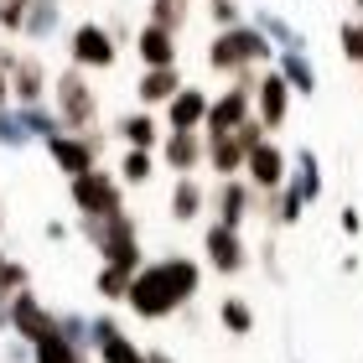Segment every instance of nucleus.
Wrapping results in <instances>:
<instances>
[{"label": "nucleus", "instance_id": "9", "mask_svg": "<svg viewBox=\"0 0 363 363\" xmlns=\"http://www.w3.org/2000/svg\"><path fill=\"white\" fill-rule=\"evenodd\" d=\"M255 84H259V78L244 73L234 89H223V94L208 104V125H203V130H239L244 120H250V109H255Z\"/></svg>", "mask_w": 363, "mask_h": 363}, {"label": "nucleus", "instance_id": "11", "mask_svg": "<svg viewBox=\"0 0 363 363\" xmlns=\"http://www.w3.org/2000/svg\"><path fill=\"white\" fill-rule=\"evenodd\" d=\"M203 250H208V265L218 270V275H239L244 265H250V250H244L239 228L208 223V234H203Z\"/></svg>", "mask_w": 363, "mask_h": 363}, {"label": "nucleus", "instance_id": "15", "mask_svg": "<svg viewBox=\"0 0 363 363\" xmlns=\"http://www.w3.org/2000/svg\"><path fill=\"white\" fill-rule=\"evenodd\" d=\"M255 114H259V125H265V130L286 125V114H291V84L280 73H265L255 84Z\"/></svg>", "mask_w": 363, "mask_h": 363}, {"label": "nucleus", "instance_id": "6", "mask_svg": "<svg viewBox=\"0 0 363 363\" xmlns=\"http://www.w3.org/2000/svg\"><path fill=\"white\" fill-rule=\"evenodd\" d=\"M68 192H73V208L78 213H89V218H104V213H120V182H114L109 172H84V177H73L68 182Z\"/></svg>", "mask_w": 363, "mask_h": 363}, {"label": "nucleus", "instance_id": "34", "mask_svg": "<svg viewBox=\"0 0 363 363\" xmlns=\"http://www.w3.org/2000/svg\"><path fill=\"white\" fill-rule=\"evenodd\" d=\"M151 172H156L151 151H125V161H120V177L130 182V187H140V182H151Z\"/></svg>", "mask_w": 363, "mask_h": 363}, {"label": "nucleus", "instance_id": "14", "mask_svg": "<svg viewBox=\"0 0 363 363\" xmlns=\"http://www.w3.org/2000/svg\"><path fill=\"white\" fill-rule=\"evenodd\" d=\"M203 151H208V167L218 172V182H228V177H239L244 172V145H239V135L234 130H203Z\"/></svg>", "mask_w": 363, "mask_h": 363}, {"label": "nucleus", "instance_id": "4", "mask_svg": "<svg viewBox=\"0 0 363 363\" xmlns=\"http://www.w3.org/2000/svg\"><path fill=\"white\" fill-rule=\"evenodd\" d=\"M52 104H57V120L62 130H89L99 120V94L89 89V78L68 68V73H57V84H52Z\"/></svg>", "mask_w": 363, "mask_h": 363}, {"label": "nucleus", "instance_id": "31", "mask_svg": "<svg viewBox=\"0 0 363 363\" xmlns=\"http://www.w3.org/2000/svg\"><path fill=\"white\" fill-rule=\"evenodd\" d=\"M151 26L182 31L187 26V0H151Z\"/></svg>", "mask_w": 363, "mask_h": 363}, {"label": "nucleus", "instance_id": "43", "mask_svg": "<svg viewBox=\"0 0 363 363\" xmlns=\"http://www.w3.org/2000/svg\"><path fill=\"white\" fill-rule=\"evenodd\" d=\"M358 6H363V0H358Z\"/></svg>", "mask_w": 363, "mask_h": 363}, {"label": "nucleus", "instance_id": "32", "mask_svg": "<svg viewBox=\"0 0 363 363\" xmlns=\"http://www.w3.org/2000/svg\"><path fill=\"white\" fill-rule=\"evenodd\" d=\"M130 280H135V275H125V270H114V265H99L94 286H99V296H104V301H125Z\"/></svg>", "mask_w": 363, "mask_h": 363}, {"label": "nucleus", "instance_id": "38", "mask_svg": "<svg viewBox=\"0 0 363 363\" xmlns=\"http://www.w3.org/2000/svg\"><path fill=\"white\" fill-rule=\"evenodd\" d=\"M208 16H213V26H218V31H234V26H244L234 0H213V6H208Z\"/></svg>", "mask_w": 363, "mask_h": 363}, {"label": "nucleus", "instance_id": "22", "mask_svg": "<svg viewBox=\"0 0 363 363\" xmlns=\"http://www.w3.org/2000/svg\"><path fill=\"white\" fill-rule=\"evenodd\" d=\"M275 57H280V68H275V73L291 84V94H306V99L317 94V68H311V57H306V52H275Z\"/></svg>", "mask_w": 363, "mask_h": 363}, {"label": "nucleus", "instance_id": "8", "mask_svg": "<svg viewBox=\"0 0 363 363\" xmlns=\"http://www.w3.org/2000/svg\"><path fill=\"white\" fill-rule=\"evenodd\" d=\"M11 333L37 348L42 337H52V333H57V311H52V306H42V296L16 291V296H11Z\"/></svg>", "mask_w": 363, "mask_h": 363}, {"label": "nucleus", "instance_id": "39", "mask_svg": "<svg viewBox=\"0 0 363 363\" xmlns=\"http://www.w3.org/2000/svg\"><path fill=\"white\" fill-rule=\"evenodd\" d=\"M337 228H342V234H358V228H363L358 208H342V213H337Z\"/></svg>", "mask_w": 363, "mask_h": 363}, {"label": "nucleus", "instance_id": "17", "mask_svg": "<svg viewBox=\"0 0 363 363\" xmlns=\"http://www.w3.org/2000/svg\"><path fill=\"white\" fill-rule=\"evenodd\" d=\"M213 208H218V218H213V223L239 228L244 218H250V208H255V187H250V182H239V177H228V182H218V197H213Z\"/></svg>", "mask_w": 363, "mask_h": 363}, {"label": "nucleus", "instance_id": "27", "mask_svg": "<svg viewBox=\"0 0 363 363\" xmlns=\"http://www.w3.org/2000/svg\"><path fill=\"white\" fill-rule=\"evenodd\" d=\"M114 130H120V135L130 140V151H151V145L161 140V130H156L151 114H125V120L114 125Z\"/></svg>", "mask_w": 363, "mask_h": 363}, {"label": "nucleus", "instance_id": "19", "mask_svg": "<svg viewBox=\"0 0 363 363\" xmlns=\"http://www.w3.org/2000/svg\"><path fill=\"white\" fill-rule=\"evenodd\" d=\"M208 104H213V99H208L203 89L182 84L177 99L167 104V125H172V130H203V125H208Z\"/></svg>", "mask_w": 363, "mask_h": 363}, {"label": "nucleus", "instance_id": "24", "mask_svg": "<svg viewBox=\"0 0 363 363\" xmlns=\"http://www.w3.org/2000/svg\"><path fill=\"white\" fill-rule=\"evenodd\" d=\"M255 31H265V37L275 42V52H301V47H306L301 31H296L291 21H280L275 11H259V16H255Z\"/></svg>", "mask_w": 363, "mask_h": 363}, {"label": "nucleus", "instance_id": "16", "mask_svg": "<svg viewBox=\"0 0 363 363\" xmlns=\"http://www.w3.org/2000/svg\"><path fill=\"white\" fill-rule=\"evenodd\" d=\"M161 161H167L172 172L192 177V172L208 161V151H203V130H172V135L161 140Z\"/></svg>", "mask_w": 363, "mask_h": 363}, {"label": "nucleus", "instance_id": "33", "mask_svg": "<svg viewBox=\"0 0 363 363\" xmlns=\"http://www.w3.org/2000/svg\"><path fill=\"white\" fill-rule=\"evenodd\" d=\"M0 145H31V130H26V120H21V109H0Z\"/></svg>", "mask_w": 363, "mask_h": 363}, {"label": "nucleus", "instance_id": "5", "mask_svg": "<svg viewBox=\"0 0 363 363\" xmlns=\"http://www.w3.org/2000/svg\"><path fill=\"white\" fill-rule=\"evenodd\" d=\"M99 151H104V135H94V130H62V135L47 140V156L57 161V172L62 177H84L99 167Z\"/></svg>", "mask_w": 363, "mask_h": 363}, {"label": "nucleus", "instance_id": "25", "mask_svg": "<svg viewBox=\"0 0 363 363\" xmlns=\"http://www.w3.org/2000/svg\"><path fill=\"white\" fill-rule=\"evenodd\" d=\"M197 213H203V182H197V177H177V187H172V218L177 223H192Z\"/></svg>", "mask_w": 363, "mask_h": 363}, {"label": "nucleus", "instance_id": "28", "mask_svg": "<svg viewBox=\"0 0 363 363\" xmlns=\"http://www.w3.org/2000/svg\"><path fill=\"white\" fill-rule=\"evenodd\" d=\"M218 322H223L234 337H250V333H255V306L244 301V296H223V306H218Z\"/></svg>", "mask_w": 363, "mask_h": 363}, {"label": "nucleus", "instance_id": "13", "mask_svg": "<svg viewBox=\"0 0 363 363\" xmlns=\"http://www.w3.org/2000/svg\"><path fill=\"white\" fill-rule=\"evenodd\" d=\"M94 348H99V363H145L135 337H125V327L114 317H94Z\"/></svg>", "mask_w": 363, "mask_h": 363}, {"label": "nucleus", "instance_id": "40", "mask_svg": "<svg viewBox=\"0 0 363 363\" xmlns=\"http://www.w3.org/2000/svg\"><path fill=\"white\" fill-rule=\"evenodd\" d=\"M42 234L52 239V244H62V239H68V223H57V218H52V223H42Z\"/></svg>", "mask_w": 363, "mask_h": 363}, {"label": "nucleus", "instance_id": "20", "mask_svg": "<svg viewBox=\"0 0 363 363\" xmlns=\"http://www.w3.org/2000/svg\"><path fill=\"white\" fill-rule=\"evenodd\" d=\"M177 89H182V68H140V84H135L140 104H172Z\"/></svg>", "mask_w": 363, "mask_h": 363}, {"label": "nucleus", "instance_id": "12", "mask_svg": "<svg viewBox=\"0 0 363 363\" xmlns=\"http://www.w3.org/2000/svg\"><path fill=\"white\" fill-rule=\"evenodd\" d=\"M11 78V94H16V104L31 109V104H42L47 94H52V84H47V68H42V57H21L16 52V62L6 68Z\"/></svg>", "mask_w": 363, "mask_h": 363}, {"label": "nucleus", "instance_id": "23", "mask_svg": "<svg viewBox=\"0 0 363 363\" xmlns=\"http://www.w3.org/2000/svg\"><path fill=\"white\" fill-rule=\"evenodd\" d=\"M57 26H62V6H57V0H31V11H26V31H21V37L47 42V37H57Z\"/></svg>", "mask_w": 363, "mask_h": 363}, {"label": "nucleus", "instance_id": "21", "mask_svg": "<svg viewBox=\"0 0 363 363\" xmlns=\"http://www.w3.org/2000/svg\"><path fill=\"white\" fill-rule=\"evenodd\" d=\"M286 192H296L306 208L322 197V167H317V151H301V156H296V172L286 177Z\"/></svg>", "mask_w": 363, "mask_h": 363}, {"label": "nucleus", "instance_id": "41", "mask_svg": "<svg viewBox=\"0 0 363 363\" xmlns=\"http://www.w3.org/2000/svg\"><path fill=\"white\" fill-rule=\"evenodd\" d=\"M0 109H11V78H6V68H0Z\"/></svg>", "mask_w": 363, "mask_h": 363}, {"label": "nucleus", "instance_id": "42", "mask_svg": "<svg viewBox=\"0 0 363 363\" xmlns=\"http://www.w3.org/2000/svg\"><path fill=\"white\" fill-rule=\"evenodd\" d=\"M145 363H177L172 353H145Z\"/></svg>", "mask_w": 363, "mask_h": 363}, {"label": "nucleus", "instance_id": "36", "mask_svg": "<svg viewBox=\"0 0 363 363\" xmlns=\"http://www.w3.org/2000/svg\"><path fill=\"white\" fill-rule=\"evenodd\" d=\"M275 197V223H301V213H306V203H301V197H296V192H286V187H280V192H270Z\"/></svg>", "mask_w": 363, "mask_h": 363}, {"label": "nucleus", "instance_id": "29", "mask_svg": "<svg viewBox=\"0 0 363 363\" xmlns=\"http://www.w3.org/2000/svg\"><path fill=\"white\" fill-rule=\"evenodd\" d=\"M57 337L78 342V348H94V317H78V311H57Z\"/></svg>", "mask_w": 363, "mask_h": 363}, {"label": "nucleus", "instance_id": "3", "mask_svg": "<svg viewBox=\"0 0 363 363\" xmlns=\"http://www.w3.org/2000/svg\"><path fill=\"white\" fill-rule=\"evenodd\" d=\"M270 57H275V42L265 37V31H255V26L218 31V37L208 42V68H213V73H228V78L255 73L259 62H270Z\"/></svg>", "mask_w": 363, "mask_h": 363}, {"label": "nucleus", "instance_id": "7", "mask_svg": "<svg viewBox=\"0 0 363 363\" xmlns=\"http://www.w3.org/2000/svg\"><path fill=\"white\" fill-rule=\"evenodd\" d=\"M68 52H73V68H78V73H89V68H114L120 47H114L109 26H99V21H84V26H73V37H68Z\"/></svg>", "mask_w": 363, "mask_h": 363}, {"label": "nucleus", "instance_id": "37", "mask_svg": "<svg viewBox=\"0 0 363 363\" xmlns=\"http://www.w3.org/2000/svg\"><path fill=\"white\" fill-rule=\"evenodd\" d=\"M31 0H0V31H26Z\"/></svg>", "mask_w": 363, "mask_h": 363}, {"label": "nucleus", "instance_id": "35", "mask_svg": "<svg viewBox=\"0 0 363 363\" xmlns=\"http://www.w3.org/2000/svg\"><path fill=\"white\" fill-rule=\"evenodd\" d=\"M337 42H342V57L363 68V21H342L337 26Z\"/></svg>", "mask_w": 363, "mask_h": 363}, {"label": "nucleus", "instance_id": "1", "mask_svg": "<svg viewBox=\"0 0 363 363\" xmlns=\"http://www.w3.org/2000/svg\"><path fill=\"white\" fill-rule=\"evenodd\" d=\"M197 286H203V265L187 255H167L156 265H140V275L125 291V306L140 322H167L172 311H182L197 296Z\"/></svg>", "mask_w": 363, "mask_h": 363}, {"label": "nucleus", "instance_id": "18", "mask_svg": "<svg viewBox=\"0 0 363 363\" xmlns=\"http://www.w3.org/2000/svg\"><path fill=\"white\" fill-rule=\"evenodd\" d=\"M135 52H140V68H177V31L145 21L135 31Z\"/></svg>", "mask_w": 363, "mask_h": 363}, {"label": "nucleus", "instance_id": "26", "mask_svg": "<svg viewBox=\"0 0 363 363\" xmlns=\"http://www.w3.org/2000/svg\"><path fill=\"white\" fill-rule=\"evenodd\" d=\"M31 363H89V348H78L68 337H42L37 348H31Z\"/></svg>", "mask_w": 363, "mask_h": 363}, {"label": "nucleus", "instance_id": "30", "mask_svg": "<svg viewBox=\"0 0 363 363\" xmlns=\"http://www.w3.org/2000/svg\"><path fill=\"white\" fill-rule=\"evenodd\" d=\"M16 291H31V270L21 259H0V301H11Z\"/></svg>", "mask_w": 363, "mask_h": 363}, {"label": "nucleus", "instance_id": "10", "mask_svg": "<svg viewBox=\"0 0 363 363\" xmlns=\"http://www.w3.org/2000/svg\"><path fill=\"white\" fill-rule=\"evenodd\" d=\"M244 177H250V187L265 192V197L280 192V187H286V177H291V172H286V151H280L275 140H259L255 151L244 156Z\"/></svg>", "mask_w": 363, "mask_h": 363}, {"label": "nucleus", "instance_id": "2", "mask_svg": "<svg viewBox=\"0 0 363 363\" xmlns=\"http://www.w3.org/2000/svg\"><path fill=\"white\" fill-rule=\"evenodd\" d=\"M78 228H84V239L99 250V259L125 275H140V223L130 218V213H104V218H89V213H78Z\"/></svg>", "mask_w": 363, "mask_h": 363}]
</instances>
